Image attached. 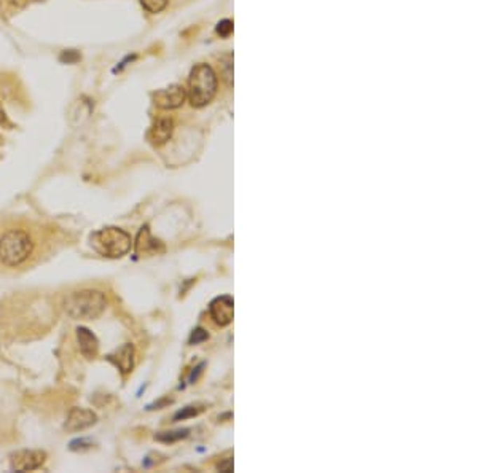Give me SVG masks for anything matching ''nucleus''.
<instances>
[{
  "instance_id": "obj_1",
  "label": "nucleus",
  "mask_w": 478,
  "mask_h": 473,
  "mask_svg": "<svg viewBox=\"0 0 478 473\" xmlns=\"http://www.w3.org/2000/svg\"><path fill=\"white\" fill-rule=\"evenodd\" d=\"M53 230L29 217H0V268L36 265L53 247Z\"/></svg>"
},
{
  "instance_id": "obj_2",
  "label": "nucleus",
  "mask_w": 478,
  "mask_h": 473,
  "mask_svg": "<svg viewBox=\"0 0 478 473\" xmlns=\"http://www.w3.org/2000/svg\"><path fill=\"white\" fill-rule=\"evenodd\" d=\"M107 295L97 289H80L69 292L62 298V309L74 320H95L107 308Z\"/></svg>"
},
{
  "instance_id": "obj_3",
  "label": "nucleus",
  "mask_w": 478,
  "mask_h": 473,
  "mask_svg": "<svg viewBox=\"0 0 478 473\" xmlns=\"http://www.w3.org/2000/svg\"><path fill=\"white\" fill-rule=\"evenodd\" d=\"M91 247L96 250L99 255L107 256V259H121L131 250V236L121 228L107 226L102 230H97L91 235Z\"/></svg>"
},
{
  "instance_id": "obj_4",
  "label": "nucleus",
  "mask_w": 478,
  "mask_h": 473,
  "mask_svg": "<svg viewBox=\"0 0 478 473\" xmlns=\"http://www.w3.org/2000/svg\"><path fill=\"white\" fill-rule=\"evenodd\" d=\"M217 92V77L209 64H196L189 81V99L193 107H204Z\"/></svg>"
},
{
  "instance_id": "obj_5",
  "label": "nucleus",
  "mask_w": 478,
  "mask_h": 473,
  "mask_svg": "<svg viewBox=\"0 0 478 473\" xmlns=\"http://www.w3.org/2000/svg\"><path fill=\"white\" fill-rule=\"evenodd\" d=\"M46 460V453L40 449H22L11 454L10 467L15 472H31L37 470Z\"/></svg>"
},
{
  "instance_id": "obj_6",
  "label": "nucleus",
  "mask_w": 478,
  "mask_h": 473,
  "mask_svg": "<svg viewBox=\"0 0 478 473\" xmlns=\"http://www.w3.org/2000/svg\"><path fill=\"white\" fill-rule=\"evenodd\" d=\"M186 92L184 90V86L180 85H172L166 88V90H160L155 92V104L158 105L160 109L165 110H172L180 107L185 102Z\"/></svg>"
},
{
  "instance_id": "obj_7",
  "label": "nucleus",
  "mask_w": 478,
  "mask_h": 473,
  "mask_svg": "<svg viewBox=\"0 0 478 473\" xmlns=\"http://www.w3.org/2000/svg\"><path fill=\"white\" fill-rule=\"evenodd\" d=\"M97 420L96 413L86 408H72L67 414V420L64 424V429L67 432H81L90 429L91 425H95Z\"/></svg>"
},
{
  "instance_id": "obj_8",
  "label": "nucleus",
  "mask_w": 478,
  "mask_h": 473,
  "mask_svg": "<svg viewBox=\"0 0 478 473\" xmlns=\"http://www.w3.org/2000/svg\"><path fill=\"white\" fill-rule=\"evenodd\" d=\"M209 313L214 322L220 327H226L233 322V314H235V306L230 296H219L209 305Z\"/></svg>"
},
{
  "instance_id": "obj_9",
  "label": "nucleus",
  "mask_w": 478,
  "mask_h": 473,
  "mask_svg": "<svg viewBox=\"0 0 478 473\" xmlns=\"http://www.w3.org/2000/svg\"><path fill=\"white\" fill-rule=\"evenodd\" d=\"M165 252V245L158 239L151 238L149 226H144L139 231L136 239V255L139 256H150V255H158Z\"/></svg>"
},
{
  "instance_id": "obj_10",
  "label": "nucleus",
  "mask_w": 478,
  "mask_h": 473,
  "mask_svg": "<svg viewBox=\"0 0 478 473\" xmlns=\"http://www.w3.org/2000/svg\"><path fill=\"white\" fill-rule=\"evenodd\" d=\"M107 359L109 362H112L123 375H128V373H131L134 368V346L130 343H125L123 346L110 354Z\"/></svg>"
},
{
  "instance_id": "obj_11",
  "label": "nucleus",
  "mask_w": 478,
  "mask_h": 473,
  "mask_svg": "<svg viewBox=\"0 0 478 473\" xmlns=\"http://www.w3.org/2000/svg\"><path fill=\"white\" fill-rule=\"evenodd\" d=\"M77 341H78L80 352L85 359L93 360V359L97 357L99 341H97L95 333H93L91 330L85 329V327H78L77 329Z\"/></svg>"
},
{
  "instance_id": "obj_12",
  "label": "nucleus",
  "mask_w": 478,
  "mask_h": 473,
  "mask_svg": "<svg viewBox=\"0 0 478 473\" xmlns=\"http://www.w3.org/2000/svg\"><path fill=\"white\" fill-rule=\"evenodd\" d=\"M172 131H174V121L171 118H160L150 130V134H149L150 142L153 145L166 144L168 140L171 139Z\"/></svg>"
},
{
  "instance_id": "obj_13",
  "label": "nucleus",
  "mask_w": 478,
  "mask_h": 473,
  "mask_svg": "<svg viewBox=\"0 0 478 473\" xmlns=\"http://www.w3.org/2000/svg\"><path fill=\"white\" fill-rule=\"evenodd\" d=\"M189 429H180V430H174V432H161V434L156 435L155 438L158 441H165V443H174V441H179L189 435Z\"/></svg>"
},
{
  "instance_id": "obj_14",
  "label": "nucleus",
  "mask_w": 478,
  "mask_h": 473,
  "mask_svg": "<svg viewBox=\"0 0 478 473\" xmlns=\"http://www.w3.org/2000/svg\"><path fill=\"white\" fill-rule=\"evenodd\" d=\"M169 0H141L142 7L149 11V13H160V11L168 7Z\"/></svg>"
},
{
  "instance_id": "obj_15",
  "label": "nucleus",
  "mask_w": 478,
  "mask_h": 473,
  "mask_svg": "<svg viewBox=\"0 0 478 473\" xmlns=\"http://www.w3.org/2000/svg\"><path fill=\"white\" fill-rule=\"evenodd\" d=\"M204 408H198V406H186L184 408L182 411H179L176 416H174V420H180V419H189V418H195L198 414L203 413Z\"/></svg>"
},
{
  "instance_id": "obj_16",
  "label": "nucleus",
  "mask_w": 478,
  "mask_h": 473,
  "mask_svg": "<svg viewBox=\"0 0 478 473\" xmlns=\"http://www.w3.org/2000/svg\"><path fill=\"white\" fill-rule=\"evenodd\" d=\"M209 338L207 335V331L206 330H203V329H196L193 330V333H191V336H190V344H200L203 341H206Z\"/></svg>"
},
{
  "instance_id": "obj_17",
  "label": "nucleus",
  "mask_w": 478,
  "mask_h": 473,
  "mask_svg": "<svg viewBox=\"0 0 478 473\" xmlns=\"http://www.w3.org/2000/svg\"><path fill=\"white\" fill-rule=\"evenodd\" d=\"M233 32V22L230 20H224L217 25V34H220L221 37H228Z\"/></svg>"
},
{
  "instance_id": "obj_18",
  "label": "nucleus",
  "mask_w": 478,
  "mask_h": 473,
  "mask_svg": "<svg viewBox=\"0 0 478 473\" xmlns=\"http://www.w3.org/2000/svg\"><path fill=\"white\" fill-rule=\"evenodd\" d=\"M29 4V0H5V5L11 10H20L22 7H26Z\"/></svg>"
},
{
  "instance_id": "obj_19",
  "label": "nucleus",
  "mask_w": 478,
  "mask_h": 473,
  "mask_svg": "<svg viewBox=\"0 0 478 473\" xmlns=\"http://www.w3.org/2000/svg\"><path fill=\"white\" fill-rule=\"evenodd\" d=\"M217 469H219L220 472H231V470H233V460H231V459H226L225 462H220V464L217 465Z\"/></svg>"
}]
</instances>
